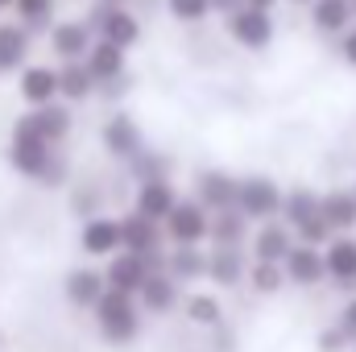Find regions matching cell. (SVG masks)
Segmentation results:
<instances>
[{
    "instance_id": "obj_1",
    "label": "cell",
    "mask_w": 356,
    "mask_h": 352,
    "mask_svg": "<svg viewBox=\"0 0 356 352\" xmlns=\"http://www.w3.org/2000/svg\"><path fill=\"white\" fill-rule=\"evenodd\" d=\"M95 311H99V332H104L108 340H133V336H137V311H133L129 294L108 290V294L95 303Z\"/></svg>"
},
{
    "instance_id": "obj_2",
    "label": "cell",
    "mask_w": 356,
    "mask_h": 352,
    "mask_svg": "<svg viewBox=\"0 0 356 352\" xmlns=\"http://www.w3.org/2000/svg\"><path fill=\"white\" fill-rule=\"evenodd\" d=\"M8 158H13V166H17L21 175H33V178H46V170L54 166V150H50V141L33 137V133H25V129L13 133V150H8Z\"/></svg>"
},
{
    "instance_id": "obj_3",
    "label": "cell",
    "mask_w": 356,
    "mask_h": 352,
    "mask_svg": "<svg viewBox=\"0 0 356 352\" xmlns=\"http://www.w3.org/2000/svg\"><path fill=\"white\" fill-rule=\"evenodd\" d=\"M228 29H232V38L241 42V46H249V50H261L269 46V38H273V17H269L266 8H241V13H232L228 17Z\"/></svg>"
},
{
    "instance_id": "obj_4",
    "label": "cell",
    "mask_w": 356,
    "mask_h": 352,
    "mask_svg": "<svg viewBox=\"0 0 356 352\" xmlns=\"http://www.w3.org/2000/svg\"><path fill=\"white\" fill-rule=\"evenodd\" d=\"M277 203H282V195L269 178H245L241 191H236V207H241L245 220H266V216L277 211Z\"/></svg>"
},
{
    "instance_id": "obj_5",
    "label": "cell",
    "mask_w": 356,
    "mask_h": 352,
    "mask_svg": "<svg viewBox=\"0 0 356 352\" xmlns=\"http://www.w3.org/2000/svg\"><path fill=\"white\" fill-rule=\"evenodd\" d=\"M91 17H95V25H99L104 42H112V46H133V42H137V33H141V29H137V17H129L120 4H108V0H104Z\"/></svg>"
},
{
    "instance_id": "obj_6",
    "label": "cell",
    "mask_w": 356,
    "mask_h": 352,
    "mask_svg": "<svg viewBox=\"0 0 356 352\" xmlns=\"http://www.w3.org/2000/svg\"><path fill=\"white\" fill-rule=\"evenodd\" d=\"M108 290H120V294H133V290H141L145 286V278H149V262L145 257H137V253H120V257H112L108 265Z\"/></svg>"
},
{
    "instance_id": "obj_7",
    "label": "cell",
    "mask_w": 356,
    "mask_h": 352,
    "mask_svg": "<svg viewBox=\"0 0 356 352\" xmlns=\"http://www.w3.org/2000/svg\"><path fill=\"white\" fill-rule=\"evenodd\" d=\"M175 207H178L175 191H170L162 178H145V182H141V191H137V211H141L145 220H154V224H158V220H170Z\"/></svg>"
},
{
    "instance_id": "obj_8",
    "label": "cell",
    "mask_w": 356,
    "mask_h": 352,
    "mask_svg": "<svg viewBox=\"0 0 356 352\" xmlns=\"http://www.w3.org/2000/svg\"><path fill=\"white\" fill-rule=\"evenodd\" d=\"M17 129H25V133H33V137H42V141H58L67 129H71V116H67V108H54V104H46V108H38L33 116H21L17 120Z\"/></svg>"
},
{
    "instance_id": "obj_9",
    "label": "cell",
    "mask_w": 356,
    "mask_h": 352,
    "mask_svg": "<svg viewBox=\"0 0 356 352\" xmlns=\"http://www.w3.org/2000/svg\"><path fill=\"white\" fill-rule=\"evenodd\" d=\"M166 224H170V237H175L178 245H195V241H203L207 228H211V220H207L203 207H195V203H178L175 216H170Z\"/></svg>"
},
{
    "instance_id": "obj_10",
    "label": "cell",
    "mask_w": 356,
    "mask_h": 352,
    "mask_svg": "<svg viewBox=\"0 0 356 352\" xmlns=\"http://www.w3.org/2000/svg\"><path fill=\"white\" fill-rule=\"evenodd\" d=\"M158 245H162L158 224H154V220H145L141 211H133V216L124 220V249H129V253H137V257H149V253H158Z\"/></svg>"
},
{
    "instance_id": "obj_11",
    "label": "cell",
    "mask_w": 356,
    "mask_h": 352,
    "mask_svg": "<svg viewBox=\"0 0 356 352\" xmlns=\"http://www.w3.org/2000/svg\"><path fill=\"white\" fill-rule=\"evenodd\" d=\"M54 91H63V79H58V71H50V67H29V71L21 75V95H25L29 104H38V108H46V104L54 99Z\"/></svg>"
},
{
    "instance_id": "obj_12",
    "label": "cell",
    "mask_w": 356,
    "mask_h": 352,
    "mask_svg": "<svg viewBox=\"0 0 356 352\" xmlns=\"http://www.w3.org/2000/svg\"><path fill=\"white\" fill-rule=\"evenodd\" d=\"M323 273H327V262H323L319 249H311V245H302V249H294V253L286 257V278L298 282V286H315Z\"/></svg>"
},
{
    "instance_id": "obj_13",
    "label": "cell",
    "mask_w": 356,
    "mask_h": 352,
    "mask_svg": "<svg viewBox=\"0 0 356 352\" xmlns=\"http://www.w3.org/2000/svg\"><path fill=\"white\" fill-rule=\"evenodd\" d=\"M323 262H327V273H332L340 286H356V241L336 237V241L327 245Z\"/></svg>"
},
{
    "instance_id": "obj_14",
    "label": "cell",
    "mask_w": 356,
    "mask_h": 352,
    "mask_svg": "<svg viewBox=\"0 0 356 352\" xmlns=\"http://www.w3.org/2000/svg\"><path fill=\"white\" fill-rule=\"evenodd\" d=\"M83 249L95 253V257H104L112 249H124V224H116V220H91L88 228H83Z\"/></svg>"
},
{
    "instance_id": "obj_15",
    "label": "cell",
    "mask_w": 356,
    "mask_h": 352,
    "mask_svg": "<svg viewBox=\"0 0 356 352\" xmlns=\"http://www.w3.org/2000/svg\"><path fill=\"white\" fill-rule=\"evenodd\" d=\"M88 71H91V79H104V83L120 79V71H124V46H112V42H99V46H91Z\"/></svg>"
},
{
    "instance_id": "obj_16",
    "label": "cell",
    "mask_w": 356,
    "mask_h": 352,
    "mask_svg": "<svg viewBox=\"0 0 356 352\" xmlns=\"http://www.w3.org/2000/svg\"><path fill=\"white\" fill-rule=\"evenodd\" d=\"M104 145H108V154H116V158H133V154L141 150L137 125L124 120V116H112V120L104 125Z\"/></svg>"
},
{
    "instance_id": "obj_17",
    "label": "cell",
    "mask_w": 356,
    "mask_h": 352,
    "mask_svg": "<svg viewBox=\"0 0 356 352\" xmlns=\"http://www.w3.org/2000/svg\"><path fill=\"white\" fill-rule=\"evenodd\" d=\"M67 294H71V303H79V307H95L104 294H108V278H99L95 269H75L71 278H67Z\"/></svg>"
},
{
    "instance_id": "obj_18",
    "label": "cell",
    "mask_w": 356,
    "mask_h": 352,
    "mask_svg": "<svg viewBox=\"0 0 356 352\" xmlns=\"http://www.w3.org/2000/svg\"><path fill=\"white\" fill-rule=\"evenodd\" d=\"M253 249H257V262H282V257L294 253V241H290V232L282 224H266L257 232V245Z\"/></svg>"
},
{
    "instance_id": "obj_19",
    "label": "cell",
    "mask_w": 356,
    "mask_h": 352,
    "mask_svg": "<svg viewBox=\"0 0 356 352\" xmlns=\"http://www.w3.org/2000/svg\"><path fill=\"white\" fill-rule=\"evenodd\" d=\"M50 42H54V50H58L63 58L91 54V33H88V25H79V21H67V25H58Z\"/></svg>"
},
{
    "instance_id": "obj_20",
    "label": "cell",
    "mask_w": 356,
    "mask_h": 352,
    "mask_svg": "<svg viewBox=\"0 0 356 352\" xmlns=\"http://www.w3.org/2000/svg\"><path fill=\"white\" fill-rule=\"evenodd\" d=\"M207 273H211L216 282H224V286H236V282L245 278V257H241L232 245H224V249H216V253L207 257Z\"/></svg>"
},
{
    "instance_id": "obj_21",
    "label": "cell",
    "mask_w": 356,
    "mask_h": 352,
    "mask_svg": "<svg viewBox=\"0 0 356 352\" xmlns=\"http://www.w3.org/2000/svg\"><path fill=\"white\" fill-rule=\"evenodd\" d=\"M311 17L323 33H340L348 21H353V4L348 0H315L311 4Z\"/></svg>"
},
{
    "instance_id": "obj_22",
    "label": "cell",
    "mask_w": 356,
    "mask_h": 352,
    "mask_svg": "<svg viewBox=\"0 0 356 352\" xmlns=\"http://www.w3.org/2000/svg\"><path fill=\"white\" fill-rule=\"evenodd\" d=\"M236 191H241V182H232L228 175H203L199 178V195H203V203L207 207H228V203H236Z\"/></svg>"
},
{
    "instance_id": "obj_23",
    "label": "cell",
    "mask_w": 356,
    "mask_h": 352,
    "mask_svg": "<svg viewBox=\"0 0 356 352\" xmlns=\"http://www.w3.org/2000/svg\"><path fill=\"white\" fill-rule=\"evenodd\" d=\"M323 220H327L332 228H353L356 224V195H348V191L323 195Z\"/></svg>"
},
{
    "instance_id": "obj_24",
    "label": "cell",
    "mask_w": 356,
    "mask_h": 352,
    "mask_svg": "<svg viewBox=\"0 0 356 352\" xmlns=\"http://www.w3.org/2000/svg\"><path fill=\"white\" fill-rule=\"evenodd\" d=\"M25 50H29L25 29H17V25H0V71H13V67L25 58Z\"/></svg>"
},
{
    "instance_id": "obj_25",
    "label": "cell",
    "mask_w": 356,
    "mask_h": 352,
    "mask_svg": "<svg viewBox=\"0 0 356 352\" xmlns=\"http://www.w3.org/2000/svg\"><path fill=\"white\" fill-rule=\"evenodd\" d=\"M286 216H290L294 228H302V224H311V220L323 216V199H315L311 191H294V195L286 199Z\"/></svg>"
},
{
    "instance_id": "obj_26",
    "label": "cell",
    "mask_w": 356,
    "mask_h": 352,
    "mask_svg": "<svg viewBox=\"0 0 356 352\" xmlns=\"http://www.w3.org/2000/svg\"><path fill=\"white\" fill-rule=\"evenodd\" d=\"M141 303H145L149 311H166V307H175V282L162 278V273H149L145 286H141Z\"/></svg>"
},
{
    "instance_id": "obj_27",
    "label": "cell",
    "mask_w": 356,
    "mask_h": 352,
    "mask_svg": "<svg viewBox=\"0 0 356 352\" xmlns=\"http://www.w3.org/2000/svg\"><path fill=\"white\" fill-rule=\"evenodd\" d=\"M58 79H63V95H71V99H83L91 95V71L88 67H67V71H58Z\"/></svg>"
},
{
    "instance_id": "obj_28",
    "label": "cell",
    "mask_w": 356,
    "mask_h": 352,
    "mask_svg": "<svg viewBox=\"0 0 356 352\" xmlns=\"http://www.w3.org/2000/svg\"><path fill=\"white\" fill-rule=\"evenodd\" d=\"M186 315H191L195 323H207V328H216V323H220V303H216L211 294H195V298L186 303Z\"/></svg>"
},
{
    "instance_id": "obj_29",
    "label": "cell",
    "mask_w": 356,
    "mask_h": 352,
    "mask_svg": "<svg viewBox=\"0 0 356 352\" xmlns=\"http://www.w3.org/2000/svg\"><path fill=\"white\" fill-rule=\"evenodd\" d=\"M282 282H286V273H282V265L277 262H257L253 265V286H257L261 294H273Z\"/></svg>"
},
{
    "instance_id": "obj_30",
    "label": "cell",
    "mask_w": 356,
    "mask_h": 352,
    "mask_svg": "<svg viewBox=\"0 0 356 352\" xmlns=\"http://www.w3.org/2000/svg\"><path fill=\"white\" fill-rule=\"evenodd\" d=\"M170 265H175L178 278H195V273H203V269H207V262L199 257V249H191V245H182L175 257H170Z\"/></svg>"
},
{
    "instance_id": "obj_31",
    "label": "cell",
    "mask_w": 356,
    "mask_h": 352,
    "mask_svg": "<svg viewBox=\"0 0 356 352\" xmlns=\"http://www.w3.org/2000/svg\"><path fill=\"white\" fill-rule=\"evenodd\" d=\"M166 4H170V17L178 21H203L211 8V0H166Z\"/></svg>"
},
{
    "instance_id": "obj_32",
    "label": "cell",
    "mask_w": 356,
    "mask_h": 352,
    "mask_svg": "<svg viewBox=\"0 0 356 352\" xmlns=\"http://www.w3.org/2000/svg\"><path fill=\"white\" fill-rule=\"evenodd\" d=\"M241 228H245V216H220V220H211V237H220L224 245H232L241 237Z\"/></svg>"
},
{
    "instance_id": "obj_33",
    "label": "cell",
    "mask_w": 356,
    "mask_h": 352,
    "mask_svg": "<svg viewBox=\"0 0 356 352\" xmlns=\"http://www.w3.org/2000/svg\"><path fill=\"white\" fill-rule=\"evenodd\" d=\"M17 8H21V17L25 21H50V13H54V0H17Z\"/></svg>"
},
{
    "instance_id": "obj_34",
    "label": "cell",
    "mask_w": 356,
    "mask_h": 352,
    "mask_svg": "<svg viewBox=\"0 0 356 352\" xmlns=\"http://www.w3.org/2000/svg\"><path fill=\"white\" fill-rule=\"evenodd\" d=\"M298 237H302L307 245H323V241L332 237V224H327V220L319 216V220H311V224H302V228H298Z\"/></svg>"
},
{
    "instance_id": "obj_35",
    "label": "cell",
    "mask_w": 356,
    "mask_h": 352,
    "mask_svg": "<svg viewBox=\"0 0 356 352\" xmlns=\"http://www.w3.org/2000/svg\"><path fill=\"white\" fill-rule=\"evenodd\" d=\"M344 340H348V336H344V328L336 323V328H327V332L319 336V349H323V352H340V349H344Z\"/></svg>"
},
{
    "instance_id": "obj_36",
    "label": "cell",
    "mask_w": 356,
    "mask_h": 352,
    "mask_svg": "<svg viewBox=\"0 0 356 352\" xmlns=\"http://www.w3.org/2000/svg\"><path fill=\"white\" fill-rule=\"evenodd\" d=\"M340 328H344V336H348V340H356V298L344 307V315H340Z\"/></svg>"
},
{
    "instance_id": "obj_37",
    "label": "cell",
    "mask_w": 356,
    "mask_h": 352,
    "mask_svg": "<svg viewBox=\"0 0 356 352\" xmlns=\"http://www.w3.org/2000/svg\"><path fill=\"white\" fill-rule=\"evenodd\" d=\"M211 8H220V13H228V17H232V13H241V8H245V0H211Z\"/></svg>"
},
{
    "instance_id": "obj_38",
    "label": "cell",
    "mask_w": 356,
    "mask_h": 352,
    "mask_svg": "<svg viewBox=\"0 0 356 352\" xmlns=\"http://www.w3.org/2000/svg\"><path fill=\"white\" fill-rule=\"evenodd\" d=\"M340 50H344V58L356 67V29H353V33H344V46H340Z\"/></svg>"
},
{
    "instance_id": "obj_39",
    "label": "cell",
    "mask_w": 356,
    "mask_h": 352,
    "mask_svg": "<svg viewBox=\"0 0 356 352\" xmlns=\"http://www.w3.org/2000/svg\"><path fill=\"white\" fill-rule=\"evenodd\" d=\"M245 4H249V8H266L269 13V4H277V0H245Z\"/></svg>"
},
{
    "instance_id": "obj_40",
    "label": "cell",
    "mask_w": 356,
    "mask_h": 352,
    "mask_svg": "<svg viewBox=\"0 0 356 352\" xmlns=\"http://www.w3.org/2000/svg\"><path fill=\"white\" fill-rule=\"evenodd\" d=\"M298 4H315V0H298Z\"/></svg>"
},
{
    "instance_id": "obj_41",
    "label": "cell",
    "mask_w": 356,
    "mask_h": 352,
    "mask_svg": "<svg viewBox=\"0 0 356 352\" xmlns=\"http://www.w3.org/2000/svg\"><path fill=\"white\" fill-rule=\"evenodd\" d=\"M0 4H17V0H0Z\"/></svg>"
},
{
    "instance_id": "obj_42",
    "label": "cell",
    "mask_w": 356,
    "mask_h": 352,
    "mask_svg": "<svg viewBox=\"0 0 356 352\" xmlns=\"http://www.w3.org/2000/svg\"><path fill=\"white\" fill-rule=\"evenodd\" d=\"M108 4H120V0H108Z\"/></svg>"
}]
</instances>
